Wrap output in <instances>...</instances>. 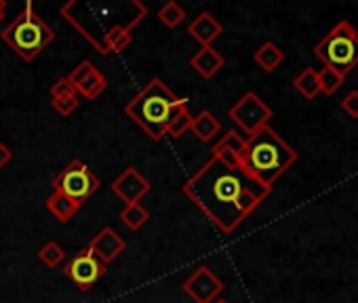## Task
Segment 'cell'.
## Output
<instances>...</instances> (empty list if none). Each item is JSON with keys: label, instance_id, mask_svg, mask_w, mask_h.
<instances>
[{"label": "cell", "instance_id": "1", "mask_svg": "<svg viewBox=\"0 0 358 303\" xmlns=\"http://www.w3.org/2000/svg\"><path fill=\"white\" fill-rule=\"evenodd\" d=\"M182 192L222 234H232L270 194L238 169H230L215 158H209L182 186Z\"/></svg>", "mask_w": 358, "mask_h": 303}, {"label": "cell", "instance_id": "2", "mask_svg": "<svg viewBox=\"0 0 358 303\" xmlns=\"http://www.w3.org/2000/svg\"><path fill=\"white\" fill-rule=\"evenodd\" d=\"M59 13L95 49V53L106 57L129 49L133 43L131 32L145 20L148 9L139 0H70Z\"/></svg>", "mask_w": 358, "mask_h": 303}, {"label": "cell", "instance_id": "3", "mask_svg": "<svg viewBox=\"0 0 358 303\" xmlns=\"http://www.w3.org/2000/svg\"><path fill=\"white\" fill-rule=\"evenodd\" d=\"M295 161L297 152L272 126H262L245 139L238 171L262 190L272 192L274 184L293 167Z\"/></svg>", "mask_w": 358, "mask_h": 303}, {"label": "cell", "instance_id": "4", "mask_svg": "<svg viewBox=\"0 0 358 303\" xmlns=\"http://www.w3.org/2000/svg\"><path fill=\"white\" fill-rule=\"evenodd\" d=\"M182 101L160 78H152L127 105L124 114L152 139L160 141L164 137V126L171 118L175 105Z\"/></svg>", "mask_w": 358, "mask_h": 303}, {"label": "cell", "instance_id": "5", "mask_svg": "<svg viewBox=\"0 0 358 303\" xmlns=\"http://www.w3.org/2000/svg\"><path fill=\"white\" fill-rule=\"evenodd\" d=\"M3 40L24 61H34L53 40L55 32L43 22V17L28 3L24 11L3 30Z\"/></svg>", "mask_w": 358, "mask_h": 303}, {"label": "cell", "instance_id": "6", "mask_svg": "<svg viewBox=\"0 0 358 303\" xmlns=\"http://www.w3.org/2000/svg\"><path fill=\"white\" fill-rule=\"evenodd\" d=\"M314 55L324 68H331L345 78L358 66V32L348 22H339L314 47Z\"/></svg>", "mask_w": 358, "mask_h": 303}, {"label": "cell", "instance_id": "7", "mask_svg": "<svg viewBox=\"0 0 358 303\" xmlns=\"http://www.w3.org/2000/svg\"><path fill=\"white\" fill-rule=\"evenodd\" d=\"M51 186H53V192H59V194L68 196L70 200L83 205L99 190L101 184L95 177V173L83 161L76 158L53 179Z\"/></svg>", "mask_w": 358, "mask_h": 303}, {"label": "cell", "instance_id": "8", "mask_svg": "<svg viewBox=\"0 0 358 303\" xmlns=\"http://www.w3.org/2000/svg\"><path fill=\"white\" fill-rule=\"evenodd\" d=\"M228 116L249 137L255 131H259L262 126H268V122L272 118V108L257 93L249 91L228 110Z\"/></svg>", "mask_w": 358, "mask_h": 303}, {"label": "cell", "instance_id": "9", "mask_svg": "<svg viewBox=\"0 0 358 303\" xmlns=\"http://www.w3.org/2000/svg\"><path fill=\"white\" fill-rule=\"evenodd\" d=\"M64 274L78 290H89L103 278L106 265L91 253V249H83L64 265Z\"/></svg>", "mask_w": 358, "mask_h": 303}, {"label": "cell", "instance_id": "10", "mask_svg": "<svg viewBox=\"0 0 358 303\" xmlns=\"http://www.w3.org/2000/svg\"><path fill=\"white\" fill-rule=\"evenodd\" d=\"M224 288H226L224 282L207 265H201L199 269H194L184 282V293L194 303H213L215 299H220Z\"/></svg>", "mask_w": 358, "mask_h": 303}, {"label": "cell", "instance_id": "11", "mask_svg": "<svg viewBox=\"0 0 358 303\" xmlns=\"http://www.w3.org/2000/svg\"><path fill=\"white\" fill-rule=\"evenodd\" d=\"M66 78L74 87L76 95H83L87 101H95L108 89V78L87 59L80 61Z\"/></svg>", "mask_w": 358, "mask_h": 303}, {"label": "cell", "instance_id": "12", "mask_svg": "<svg viewBox=\"0 0 358 303\" xmlns=\"http://www.w3.org/2000/svg\"><path fill=\"white\" fill-rule=\"evenodd\" d=\"M152 190L150 182L135 169V167H129L124 169L114 182H112V194L127 205H135L139 202L148 192Z\"/></svg>", "mask_w": 358, "mask_h": 303}, {"label": "cell", "instance_id": "13", "mask_svg": "<svg viewBox=\"0 0 358 303\" xmlns=\"http://www.w3.org/2000/svg\"><path fill=\"white\" fill-rule=\"evenodd\" d=\"M89 249H91V253H93L103 265H108V263H112L114 259H118L120 253H124L127 242H124V238H122L114 228L106 226L103 230H99V232L93 236Z\"/></svg>", "mask_w": 358, "mask_h": 303}, {"label": "cell", "instance_id": "14", "mask_svg": "<svg viewBox=\"0 0 358 303\" xmlns=\"http://www.w3.org/2000/svg\"><path fill=\"white\" fill-rule=\"evenodd\" d=\"M245 149V137H241L236 131H228L222 135V139L213 145L211 149V158L220 161L222 165L230 169H238V161Z\"/></svg>", "mask_w": 358, "mask_h": 303}, {"label": "cell", "instance_id": "15", "mask_svg": "<svg viewBox=\"0 0 358 303\" xmlns=\"http://www.w3.org/2000/svg\"><path fill=\"white\" fill-rule=\"evenodd\" d=\"M224 32V26L209 13L203 11L199 17H194L188 26V34L201 45V47H211Z\"/></svg>", "mask_w": 358, "mask_h": 303}, {"label": "cell", "instance_id": "16", "mask_svg": "<svg viewBox=\"0 0 358 303\" xmlns=\"http://www.w3.org/2000/svg\"><path fill=\"white\" fill-rule=\"evenodd\" d=\"M190 66L192 70L203 76V78H213L224 66H226V59L222 57L220 51H215L213 47H201L192 57H190Z\"/></svg>", "mask_w": 358, "mask_h": 303}, {"label": "cell", "instance_id": "17", "mask_svg": "<svg viewBox=\"0 0 358 303\" xmlns=\"http://www.w3.org/2000/svg\"><path fill=\"white\" fill-rule=\"evenodd\" d=\"M192 114H190V108H188V99L182 97V101H179L175 105V110L171 112V118L164 126V137H173V139H179L184 137L190 126H192Z\"/></svg>", "mask_w": 358, "mask_h": 303}, {"label": "cell", "instance_id": "18", "mask_svg": "<svg viewBox=\"0 0 358 303\" xmlns=\"http://www.w3.org/2000/svg\"><path fill=\"white\" fill-rule=\"evenodd\" d=\"M222 131V122L215 118L213 112L209 110H203L199 116L192 118V126H190V133L201 141V143H209L215 135H220Z\"/></svg>", "mask_w": 358, "mask_h": 303}, {"label": "cell", "instance_id": "19", "mask_svg": "<svg viewBox=\"0 0 358 303\" xmlns=\"http://www.w3.org/2000/svg\"><path fill=\"white\" fill-rule=\"evenodd\" d=\"M83 205L70 200L68 196L59 194V192H53L49 198H47V211L59 221V223H68L70 219H74V215L80 211Z\"/></svg>", "mask_w": 358, "mask_h": 303}, {"label": "cell", "instance_id": "20", "mask_svg": "<svg viewBox=\"0 0 358 303\" xmlns=\"http://www.w3.org/2000/svg\"><path fill=\"white\" fill-rule=\"evenodd\" d=\"M255 64L264 70V72H274L282 61H285V53L274 45V43H264L255 53H253Z\"/></svg>", "mask_w": 358, "mask_h": 303}, {"label": "cell", "instance_id": "21", "mask_svg": "<svg viewBox=\"0 0 358 303\" xmlns=\"http://www.w3.org/2000/svg\"><path fill=\"white\" fill-rule=\"evenodd\" d=\"M118 219H120L131 232H137V230H141V228L150 221V213H148L145 207H141V202H135V205H127V207L120 211Z\"/></svg>", "mask_w": 358, "mask_h": 303}, {"label": "cell", "instance_id": "22", "mask_svg": "<svg viewBox=\"0 0 358 303\" xmlns=\"http://www.w3.org/2000/svg\"><path fill=\"white\" fill-rule=\"evenodd\" d=\"M293 87L299 95H303L306 99H314L320 93V82H318V72H314L312 68H306L301 74H297V78L293 80Z\"/></svg>", "mask_w": 358, "mask_h": 303}, {"label": "cell", "instance_id": "23", "mask_svg": "<svg viewBox=\"0 0 358 303\" xmlns=\"http://www.w3.org/2000/svg\"><path fill=\"white\" fill-rule=\"evenodd\" d=\"M158 20L162 22V26H166L169 30H175L184 24L186 20V11L179 7L175 0H171V3H164L158 11Z\"/></svg>", "mask_w": 358, "mask_h": 303}, {"label": "cell", "instance_id": "24", "mask_svg": "<svg viewBox=\"0 0 358 303\" xmlns=\"http://www.w3.org/2000/svg\"><path fill=\"white\" fill-rule=\"evenodd\" d=\"M38 259L43 265H47L49 269H55L59 267L64 261H66V251L55 242V240H49L41 251H38Z\"/></svg>", "mask_w": 358, "mask_h": 303}, {"label": "cell", "instance_id": "25", "mask_svg": "<svg viewBox=\"0 0 358 303\" xmlns=\"http://www.w3.org/2000/svg\"><path fill=\"white\" fill-rule=\"evenodd\" d=\"M343 80H345V78H343L341 74H337L335 70H331V68H322V70L318 72L320 93H324V95H335V93L341 89Z\"/></svg>", "mask_w": 358, "mask_h": 303}, {"label": "cell", "instance_id": "26", "mask_svg": "<svg viewBox=\"0 0 358 303\" xmlns=\"http://www.w3.org/2000/svg\"><path fill=\"white\" fill-rule=\"evenodd\" d=\"M78 97H62V99H51V108L59 114V116H64V118H68L70 114H74L76 110H78Z\"/></svg>", "mask_w": 358, "mask_h": 303}, {"label": "cell", "instance_id": "27", "mask_svg": "<svg viewBox=\"0 0 358 303\" xmlns=\"http://www.w3.org/2000/svg\"><path fill=\"white\" fill-rule=\"evenodd\" d=\"M62 97H78L74 87L70 84L68 78H59L53 87H51V99H62Z\"/></svg>", "mask_w": 358, "mask_h": 303}, {"label": "cell", "instance_id": "28", "mask_svg": "<svg viewBox=\"0 0 358 303\" xmlns=\"http://www.w3.org/2000/svg\"><path fill=\"white\" fill-rule=\"evenodd\" d=\"M341 110L350 118H358V91H352L341 99Z\"/></svg>", "mask_w": 358, "mask_h": 303}, {"label": "cell", "instance_id": "29", "mask_svg": "<svg viewBox=\"0 0 358 303\" xmlns=\"http://www.w3.org/2000/svg\"><path fill=\"white\" fill-rule=\"evenodd\" d=\"M11 161H13V152L9 149V145L0 141V169H5Z\"/></svg>", "mask_w": 358, "mask_h": 303}, {"label": "cell", "instance_id": "30", "mask_svg": "<svg viewBox=\"0 0 358 303\" xmlns=\"http://www.w3.org/2000/svg\"><path fill=\"white\" fill-rule=\"evenodd\" d=\"M5 9H7V3L5 0H0V22L5 20Z\"/></svg>", "mask_w": 358, "mask_h": 303}, {"label": "cell", "instance_id": "31", "mask_svg": "<svg viewBox=\"0 0 358 303\" xmlns=\"http://www.w3.org/2000/svg\"><path fill=\"white\" fill-rule=\"evenodd\" d=\"M213 303H228V301H224V299H215Z\"/></svg>", "mask_w": 358, "mask_h": 303}]
</instances>
